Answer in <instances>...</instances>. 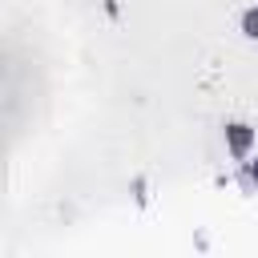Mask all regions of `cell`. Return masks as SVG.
I'll use <instances>...</instances> for the list:
<instances>
[{
    "instance_id": "1",
    "label": "cell",
    "mask_w": 258,
    "mask_h": 258,
    "mask_svg": "<svg viewBox=\"0 0 258 258\" xmlns=\"http://www.w3.org/2000/svg\"><path fill=\"white\" fill-rule=\"evenodd\" d=\"M226 149L242 161L250 149H254V129L250 125H242V121H234V125H226Z\"/></svg>"
},
{
    "instance_id": "2",
    "label": "cell",
    "mask_w": 258,
    "mask_h": 258,
    "mask_svg": "<svg viewBox=\"0 0 258 258\" xmlns=\"http://www.w3.org/2000/svg\"><path fill=\"white\" fill-rule=\"evenodd\" d=\"M242 32H246L250 40H258V8H246V12H242Z\"/></svg>"
},
{
    "instance_id": "3",
    "label": "cell",
    "mask_w": 258,
    "mask_h": 258,
    "mask_svg": "<svg viewBox=\"0 0 258 258\" xmlns=\"http://www.w3.org/2000/svg\"><path fill=\"white\" fill-rule=\"evenodd\" d=\"M246 173H250V181L258 185V161H250V169H246Z\"/></svg>"
}]
</instances>
